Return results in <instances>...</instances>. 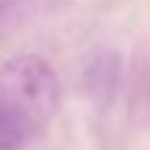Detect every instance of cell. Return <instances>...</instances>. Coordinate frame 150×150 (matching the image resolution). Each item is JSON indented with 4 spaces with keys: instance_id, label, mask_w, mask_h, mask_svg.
Instances as JSON below:
<instances>
[{
    "instance_id": "cell-1",
    "label": "cell",
    "mask_w": 150,
    "mask_h": 150,
    "mask_svg": "<svg viewBox=\"0 0 150 150\" xmlns=\"http://www.w3.org/2000/svg\"><path fill=\"white\" fill-rule=\"evenodd\" d=\"M61 106V81L39 53H17L0 64V150L31 145Z\"/></svg>"
},
{
    "instance_id": "cell-2",
    "label": "cell",
    "mask_w": 150,
    "mask_h": 150,
    "mask_svg": "<svg viewBox=\"0 0 150 150\" xmlns=\"http://www.w3.org/2000/svg\"><path fill=\"white\" fill-rule=\"evenodd\" d=\"M11 3H14V0H0V14H3V11H6V8H8V6H11Z\"/></svg>"
}]
</instances>
